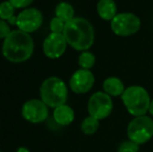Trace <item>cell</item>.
I'll return each instance as SVG.
<instances>
[{
  "label": "cell",
  "instance_id": "3957f363",
  "mask_svg": "<svg viewBox=\"0 0 153 152\" xmlns=\"http://www.w3.org/2000/svg\"><path fill=\"white\" fill-rule=\"evenodd\" d=\"M121 100L126 110L133 117L148 114L151 98L148 91L141 85H130L125 89Z\"/></svg>",
  "mask_w": 153,
  "mask_h": 152
},
{
  "label": "cell",
  "instance_id": "9c48e42d",
  "mask_svg": "<svg viewBox=\"0 0 153 152\" xmlns=\"http://www.w3.org/2000/svg\"><path fill=\"white\" fill-rule=\"evenodd\" d=\"M21 115L27 122L38 124L46 121L49 116V110L42 100L30 99L23 104Z\"/></svg>",
  "mask_w": 153,
  "mask_h": 152
},
{
  "label": "cell",
  "instance_id": "ba28073f",
  "mask_svg": "<svg viewBox=\"0 0 153 152\" xmlns=\"http://www.w3.org/2000/svg\"><path fill=\"white\" fill-rule=\"evenodd\" d=\"M43 20V14L40 10L36 7H27L17 16L16 26L20 30L30 35L42 26Z\"/></svg>",
  "mask_w": 153,
  "mask_h": 152
},
{
  "label": "cell",
  "instance_id": "9a60e30c",
  "mask_svg": "<svg viewBox=\"0 0 153 152\" xmlns=\"http://www.w3.org/2000/svg\"><path fill=\"white\" fill-rule=\"evenodd\" d=\"M55 17L62 19L65 22H69L75 18V10L72 4L69 2H59L55 7Z\"/></svg>",
  "mask_w": 153,
  "mask_h": 152
},
{
  "label": "cell",
  "instance_id": "d4e9b609",
  "mask_svg": "<svg viewBox=\"0 0 153 152\" xmlns=\"http://www.w3.org/2000/svg\"><path fill=\"white\" fill-rule=\"evenodd\" d=\"M0 152H1V151H0Z\"/></svg>",
  "mask_w": 153,
  "mask_h": 152
},
{
  "label": "cell",
  "instance_id": "277c9868",
  "mask_svg": "<svg viewBox=\"0 0 153 152\" xmlns=\"http://www.w3.org/2000/svg\"><path fill=\"white\" fill-rule=\"evenodd\" d=\"M40 97L48 108H55L59 105L66 104L68 99L67 85L59 77H48L41 85Z\"/></svg>",
  "mask_w": 153,
  "mask_h": 152
},
{
  "label": "cell",
  "instance_id": "7a4b0ae2",
  "mask_svg": "<svg viewBox=\"0 0 153 152\" xmlns=\"http://www.w3.org/2000/svg\"><path fill=\"white\" fill-rule=\"evenodd\" d=\"M62 35L69 46L80 52L89 50L95 42V30L92 23L81 17H75L67 22Z\"/></svg>",
  "mask_w": 153,
  "mask_h": 152
},
{
  "label": "cell",
  "instance_id": "52a82bcc",
  "mask_svg": "<svg viewBox=\"0 0 153 152\" xmlns=\"http://www.w3.org/2000/svg\"><path fill=\"white\" fill-rule=\"evenodd\" d=\"M114 110V102L109 95L103 91H98L92 94L88 102L89 116L98 119L99 121L108 118Z\"/></svg>",
  "mask_w": 153,
  "mask_h": 152
},
{
  "label": "cell",
  "instance_id": "e0dca14e",
  "mask_svg": "<svg viewBox=\"0 0 153 152\" xmlns=\"http://www.w3.org/2000/svg\"><path fill=\"white\" fill-rule=\"evenodd\" d=\"M96 64V56L91 51H82L78 56V65L80 69L91 70Z\"/></svg>",
  "mask_w": 153,
  "mask_h": 152
},
{
  "label": "cell",
  "instance_id": "8992f818",
  "mask_svg": "<svg viewBox=\"0 0 153 152\" xmlns=\"http://www.w3.org/2000/svg\"><path fill=\"white\" fill-rule=\"evenodd\" d=\"M141 19L133 13H118L111 21V29L118 37H131L141 29Z\"/></svg>",
  "mask_w": 153,
  "mask_h": 152
},
{
  "label": "cell",
  "instance_id": "2e32d148",
  "mask_svg": "<svg viewBox=\"0 0 153 152\" xmlns=\"http://www.w3.org/2000/svg\"><path fill=\"white\" fill-rule=\"evenodd\" d=\"M99 125H100V121L98 119L92 117V116H88L81 122L80 129L87 136H92V134L96 133L97 130L99 129Z\"/></svg>",
  "mask_w": 153,
  "mask_h": 152
},
{
  "label": "cell",
  "instance_id": "5b68a950",
  "mask_svg": "<svg viewBox=\"0 0 153 152\" xmlns=\"http://www.w3.org/2000/svg\"><path fill=\"white\" fill-rule=\"evenodd\" d=\"M128 140L139 145L146 144L153 138V119L151 116L133 117L127 126Z\"/></svg>",
  "mask_w": 153,
  "mask_h": 152
},
{
  "label": "cell",
  "instance_id": "5bb4252c",
  "mask_svg": "<svg viewBox=\"0 0 153 152\" xmlns=\"http://www.w3.org/2000/svg\"><path fill=\"white\" fill-rule=\"evenodd\" d=\"M53 119L59 125L61 126H68L74 121L75 113L73 108L68 104H62L53 110Z\"/></svg>",
  "mask_w": 153,
  "mask_h": 152
},
{
  "label": "cell",
  "instance_id": "44dd1931",
  "mask_svg": "<svg viewBox=\"0 0 153 152\" xmlns=\"http://www.w3.org/2000/svg\"><path fill=\"white\" fill-rule=\"evenodd\" d=\"M10 33L12 30H10V24L6 21L0 19V39H5Z\"/></svg>",
  "mask_w": 153,
  "mask_h": 152
},
{
  "label": "cell",
  "instance_id": "603a6c76",
  "mask_svg": "<svg viewBox=\"0 0 153 152\" xmlns=\"http://www.w3.org/2000/svg\"><path fill=\"white\" fill-rule=\"evenodd\" d=\"M148 114H149L151 117H153V98L151 99V102H150L149 105V110H148Z\"/></svg>",
  "mask_w": 153,
  "mask_h": 152
},
{
  "label": "cell",
  "instance_id": "8fae6325",
  "mask_svg": "<svg viewBox=\"0 0 153 152\" xmlns=\"http://www.w3.org/2000/svg\"><path fill=\"white\" fill-rule=\"evenodd\" d=\"M67 46L68 43L62 33H51L43 42V52L48 59H56L66 52Z\"/></svg>",
  "mask_w": 153,
  "mask_h": 152
},
{
  "label": "cell",
  "instance_id": "ffe728a7",
  "mask_svg": "<svg viewBox=\"0 0 153 152\" xmlns=\"http://www.w3.org/2000/svg\"><path fill=\"white\" fill-rule=\"evenodd\" d=\"M65 26H66V22L62 21V19L57 18V17H54V18L51 19L50 25H49L51 33H64Z\"/></svg>",
  "mask_w": 153,
  "mask_h": 152
},
{
  "label": "cell",
  "instance_id": "4fadbf2b",
  "mask_svg": "<svg viewBox=\"0 0 153 152\" xmlns=\"http://www.w3.org/2000/svg\"><path fill=\"white\" fill-rule=\"evenodd\" d=\"M125 85L124 82L116 76H111L104 79L102 83V90L104 93L109 95L111 98L113 97H121L122 94L125 91Z\"/></svg>",
  "mask_w": 153,
  "mask_h": 152
},
{
  "label": "cell",
  "instance_id": "7c38bea8",
  "mask_svg": "<svg viewBox=\"0 0 153 152\" xmlns=\"http://www.w3.org/2000/svg\"><path fill=\"white\" fill-rule=\"evenodd\" d=\"M99 18L111 22L118 14V6L115 0H99L96 6Z\"/></svg>",
  "mask_w": 153,
  "mask_h": 152
},
{
  "label": "cell",
  "instance_id": "7402d4cb",
  "mask_svg": "<svg viewBox=\"0 0 153 152\" xmlns=\"http://www.w3.org/2000/svg\"><path fill=\"white\" fill-rule=\"evenodd\" d=\"M16 8H24L29 6L34 0H8Z\"/></svg>",
  "mask_w": 153,
  "mask_h": 152
},
{
  "label": "cell",
  "instance_id": "d6986e66",
  "mask_svg": "<svg viewBox=\"0 0 153 152\" xmlns=\"http://www.w3.org/2000/svg\"><path fill=\"white\" fill-rule=\"evenodd\" d=\"M140 145L130 140L123 141L118 147V152H139Z\"/></svg>",
  "mask_w": 153,
  "mask_h": 152
},
{
  "label": "cell",
  "instance_id": "6da1fadb",
  "mask_svg": "<svg viewBox=\"0 0 153 152\" xmlns=\"http://www.w3.org/2000/svg\"><path fill=\"white\" fill-rule=\"evenodd\" d=\"M34 43L27 33L15 29L7 36L2 44V54L12 63H23L31 57Z\"/></svg>",
  "mask_w": 153,
  "mask_h": 152
},
{
  "label": "cell",
  "instance_id": "ac0fdd59",
  "mask_svg": "<svg viewBox=\"0 0 153 152\" xmlns=\"http://www.w3.org/2000/svg\"><path fill=\"white\" fill-rule=\"evenodd\" d=\"M15 10H16V7L8 0L1 2L0 3V19L8 22L13 17H15Z\"/></svg>",
  "mask_w": 153,
  "mask_h": 152
},
{
  "label": "cell",
  "instance_id": "cb8c5ba5",
  "mask_svg": "<svg viewBox=\"0 0 153 152\" xmlns=\"http://www.w3.org/2000/svg\"><path fill=\"white\" fill-rule=\"evenodd\" d=\"M17 152H30V151H29V149L26 148V147H19V148L17 149Z\"/></svg>",
  "mask_w": 153,
  "mask_h": 152
},
{
  "label": "cell",
  "instance_id": "30bf717a",
  "mask_svg": "<svg viewBox=\"0 0 153 152\" xmlns=\"http://www.w3.org/2000/svg\"><path fill=\"white\" fill-rule=\"evenodd\" d=\"M95 85V76L91 70L78 69L72 74L69 80V87L75 94H87Z\"/></svg>",
  "mask_w": 153,
  "mask_h": 152
}]
</instances>
